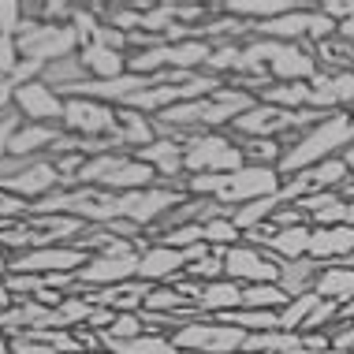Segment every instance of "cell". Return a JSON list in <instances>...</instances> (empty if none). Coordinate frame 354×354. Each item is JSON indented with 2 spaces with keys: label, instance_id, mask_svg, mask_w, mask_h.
<instances>
[{
  "label": "cell",
  "instance_id": "3957f363",
  "mask_svg": "<svg viewBox=\"0 0 354 354\" xmlns=\"http://www.w3.org/2000/svg\"><path fill=\"white\" fill-rule=\"evenodd\" d=\"M160 176L149 165H142L135 153H97V157H86V165L79 171V183L75 187H101L109 194H131V190H146L157 187Z\"/></svg>",
  "mask_w": 354,
  "mask_h": 354
},
{
  "label": "cell",
  "instance_id": "74e56055",
  "mask_svg": "<svg viewBox=\"0 0 354 354\" xmlns=\"http://www.w3.org/2000/svg\"><path fill=\"white\" fill-rule=\"evenodd\" d=\"M336 37H339V41H347V45H354V12L336 26Z\"/></svg>",
  "mask_w": 354,
  "mask_h": 354
},
{
  "label": "cell",
  "instance_id": "ba28073f",
  "mask_svg": "<svg viewBox=\"0 0 354 354\" xmlns=\"http://www.w3.org/2000/svg\"><path fill=\"white\" fill-rule=\"evenodd\" d=\"M224 276L232 283L254 287V283H276L280 280V257L269 254L257 243H235L224 250Z\"/></svg>",
  "mask_w": 354,
  "mask_h": 354
},
{
  "label": "cell",
  "instance_id": "7c38bea8",
  "mask_svg": "<svg viewBox=\"0 0 354 354\" xmlns=\"http://www.w3.org/2000/svg\"><path fill=\"white\" fill-rule=\"evenodd\" d=\"M354 104V71H321L310 82V109L321 116L351 112Z\"/></svg>",
  "mask_w": 354,
  "mask_h": 354
},
{
  "label": "cell",
  "instance_id": "9c48e42d",
  "mask_svg": "<svg viewBox=\"0 0 354 354\" xmlns=\"http://www.w3.org/2000/svg\"><path fill=\"white\" fill-rule=\"evenodd\" d=\"M127 280H138V250L135 254H90V261L75 272L79 295L104 291V287H120Z\"/></svg>",
  "mask_w": 354,
  "mask_h": 354
},
{
  "label": "cell",
  "instance_id": "5b68a950",
  "mask_svg": "<svg viewBox=\"0 0 354 354\" xmlns=\"http://www.w3.org/2000/svg\"><path fill=\"white\" fill-rule=\"evenodd\" d=\"M15 45H19L23 60L41 64V68H49V64L64 60V56H75L82 49V41H79L71 23H41V19H26L23 30L15 37Z\"/></svg>",
  "mask_w": 354,
  "mask_h": 354
},
{
  "label": "cell",
  "instance_id": "277c9868",
  "mask_svg": "<svg viewBox=\"0 0 354 354\" xmlns=\"http://www.w3.org/2000/svg\"><path fill=\"white\" fill-rule=\"evenodd\" d=\"M246 168L243 146L232 131H198L183 146V171L187 176H224V171Z\"/></svg>",
  "mask_w": 354,
  "mask_h": 354
},
{
  "label": "cell",
  "instance_id": "9a60e30c",
  "mask_svg": "<svg viewBox=\"0 0 354 354\" xmlns=\"http://www.w3.org/2000/svg\"><path fill=\"white\" fill-rule=\"evenodd\" d=\"M135 157L157 171L160 183H179V187H183V179H187V171H183V142L157 138V142H149L146 149H138Z\"/></svg>",
  "mask_w": 354,
  "mask_h": 354
},
{
  "label": "cell",
  "instance_id": "4fadbf2b",
  "mask_svg": "<svg viewBox=\"0 0 354 354\" xmlns=\"http://www.w3.org/2000/svg\"><path fill=\"white\" fill-rule=\"evenodd\" d=\"M187 265H190L187 250H171V246H165V243H149V246L138 250V280L153 283V287L176 283L179 276L187 272Z\"/></svg>",
  "mask_w": 354,
  "mask_h": 354
},
{
  "label": "cell",
  "instance_id": "603a6c76",
  "mask_svg": "<svg viewBox=\"0 0 354 354\" xmlns=\"http://www.w3.org/2000/svg\"><path fill=\"white\" fill-rule=\"evenodd\" d=\"M321 265L313 257H302V261H280V280L276 287H283L287 299H299V295L313 291V280H317Z\"/></svg>",
  "mask_w": 354,
  "mask_h": 354
},
{
  "label": "cell",
  "instance_id": "cb8c5ba5",
  "mask_svg": "<svg viewBox=\"0 0 354 354\" xmlns=\"http://www.w3.org/2000/svg\"><path fill=\"white\" fill-rule=\"evenodd\" d=\"M257 101L283 112H306L310 109V82H272L269 90L257 93Z\"/></svg>",
  "mask_w": 354,
  "mask_h": 354
},
{
  "label": "cell",
  "instance_id": "ac0fdd59",
  "mask_svg": "<svg viewBox=\"0 0 354 354\" xmlns=\"http://www.w3.org/2000/svg\"><path fill=\"white\" fill-rule=\"evenodd\" d=\"M79 60H82V68L90 71L93 82H112V79H123V75H127V53L104 49V45H82Z\"/></svg>",
  "mask_w": 354,
  "mask_h": 354
},
{
  "label": "cell",
  "instance_id": "83f0119b",
  "mask_svg": "<svg viewBox=\"0 0 354 354\" xmlns=\"http://www.w3.org/2000/svg\"><path fill=\"white\" fill-rule=\"evenodd\" d=\"M287 302H291V299H287L283 287H276V283H254V287H243V310L280 313Z\"/></svg>",
  "mask_w": 354,
  "mask_h": 354
},
{
  "label": "cell",
  "instance_id": "f1b7e54d",
  "mask_svg": "<svg viewBox=\"0 0 354 354\" xmlns=\"http://www.w3.org/2000/svg\"><path fill=\"white\" fill-rule=\"evenodd\" d=\"M243 146V157L246 165H261V168H276L283 157V146L276 138H239Z\"/></svg>",
  "mask_w": 354,
  "mask_h": 354
},
{
  "label": "cell",
  "instance_id": "ab89813d",
  "mask_svg": "<svg viewBox=\"0 0 354 354\" xmlns=\"http://www.w3.org/2000/svg\"><path fill=\"white\" fill-rule=\"evenodd\" d=\"M351 123H354V104H351Z\"/></svg>",
  "mask_w": 354,
  "mask_h": 354
},
{
  "label": "cell",
  "instance_id": "8d00e7d4",
  "mask_svg": "<svg viewBox=\"0 0 354 354\" xmlns=\"http://www.w3.org/2000/svg\"><path fill=\"white\" fill-rule=\"evenodd\" d=\"M317 8H321V12L328 15L332 23H336V26H339L343 19H347V15L354 12V4H343V0H328V4H317Z\"/></svg>",
  "mask_w": 354,
  "mask_h": 354
},
{
  "label": "cell",
  "instance_id": "52a82bcc",
  "mask_svg": "<svg viewBox=\"0 0 354 354\" xmlns=\"http://www.w3.org/2000/svg\"><path fill=\"white\" fill-rule=\"evenodd\" d=\"M60 127L79 138H116L120 135V112L116 104H104L93 97H68L64 101Z\"/></svg>",
  "mask_w": 354,
  "mask_h": 354
},
{
  "label": "cell",
  "instance_id": "ffe728a7",
  "mask_svg": "<svg viewBox=\"0 0 354 354\" xmlns=\"http://www.w3.org/2000/svg\"><path fill=\"white\" fill-rule=\"evenodd\" d=\"M120 112V149L123 153H138V149H146L149 142H157V120L153 116H142V112L135 109H116Z\"/></svg>",
  "mask_w": 354,
  "mask_h": 354
},
{
  "label": "cell",
  "instance_id": "60d3db41",
  "mask_svg": "<svg viewBox=\"0 0 354 354\" xmlns=\"http://www.w3.org/2000/svg\"><path fill=\"white\" fill-rule=\"evenodd\" d=\"M97 354H109V351H97Z\"/></svg>",
  "mask_w": 354,
  "mask_h": 354
},
{
  "label": "cell",
  "instance_id": "4dcf8cb0",
  "mask_svg": "<svg viewBox=\"0 0 354 354\" xmlns=\"http://www.w3.org/2000/svg\"><path fill=\"white\" fill-rule=\"evenodd\" d=\"M183 276H187V280H194V283H216V280H227V276H224V250H209L205 257L190 261Z\"/></svg>",
  "mask_w": 354,
  "mask_h": 354
},
{
  "label": "cell",
  "instance_id": "7a4b0ae2",
  "mask_svg": "<svg viewBox=\"0 0 354 354\" xmlns=\"http://www.w3.org/2000/svg\"><path fill=\"white\" fill-rule=\"evenodd\" d=\"M354 146V123H351V112H336V116H324L321 123H313L306 135H299L295 146L283 149L280 171L283 179L299 176V171L321 165V160H332V157H343V149Z\"/></svg>",
  "mask_w": 354,
  "mask_h": 354
},
{
  "label": "cell",
  "instance_id": "8fae6325",
  "mask_svg": "<svg viewBox=\"0 0 354 354\" xmlns=\"http://www.w3.org/2000/svg\"><path fill=\"white\" fill-rule=\"evenodd\" d=\"M64 93H56L49 82L34 79V82H23L15 86V116L23 123H60L64 120Z\"/></svg>",
  "mask_w": 354,
  "mask_h": 354
},
{
  "label": "cell",
  "instance_id": "5bb4252c",
  "mask_svg": "<svg viewBox=\"0 0 354 354\" xmlns=\"http://www.w3.org/2000/svg\"><path fill=\"white\" fill-rule=\"evenodd\" d=\"M310 257L317 265H354V227H313L310 235Z\"/></svg>",
  "mask_w": 354,
  "mask_h": 354
},
{
  "label": "cell",
  "instance_id": "d4e9b609",
  "mask_svg": "<svg viewBox=\"0 0 354 354\" xmlns=\"http://www.w3.org/2000/svg\"><path fill=\"white\" fill-rule=\"evenodd\" d=\"M101 351L109 354H187L160 332H146L138 339H101Z\"/></svg>",
  "mask_w": 354,
  "mask_h": 354
},
{
  "label": "cell",
  "instance_id": "4316f807",
  "mask_svg": "<svg viewBox=\"0 0 354 354\" xmlns=\"http://www.w3.org/2000/svg\"><path fill=\"white\" fill-rule=\"evenodd\" d=\"M276 209H280V198H257V202H246V205H239V209H232V224L239 227L243 235H250V232H257L261 224H269V220L276 216Z\"/></svg>",
  "mask_w": 354,
  "mask_h": 354
},
{
  "label": "cell",
  "instance_id": "836d02e7",
  "mask_svg": "<svg viewBox=\"0 0 354 354\" xmlns=\"http://www.w3.org/2000/svg\"><path fill=\"white\" fill-rule=\"evenodd\" d=\"M101 339H138L146 336V321H142V313H116L112 324L104 332H97Z\"/></svg>",
  "mask_w": 354,
  "mask_h": 354
},
{
  "label": "cell",
  "instance_id": "e575fe53",
  "mask_svg": "<svg viewBox=\"0 0 354 354\" xmlns=\"http://www.w3.org/2000/svg\"><path fill=\"white\" fill-rule=\"evenodd\" d=\"M157 243L171 246V250H190V246H202V224H183V227H171L168 235H160Z\"/></svg>",
  "mask_w": 354,
  "mask_h": 354
},
{
  "label": "cell",
  "instance_id": "30bf717a",
  "mask_svg": "<svg viewBox=\"0 0 354 354\" xmlns=\"http://www.w3.org/2000/svg\"><path fill=\"white\" fill-rule=\"evenodd\" d=\"M90 261V254L79 246H34L15 257H8V272H30V276H64L79 272Z\"/></svg>",
  "mask_w": 354,
  "mask_h": 354
},
{
  "label": "cell",
  "instance_id": "d6986e66",
  "mask_svg": "<svg viewBox=\"0 0 354 354\" xmlns=\"http://www.w3.org/2000/svg\"><path fill=\"white\" fill-rule=\"evenodd\" d=\"M313 295L324 302L347 306L354 299V265H321L317 280H313Z\"/></svg>",
  "mask_w": 354,
  "mask_h": 354
},
{
  "label": "cell",
  "instance_id": "f546056e",
  "mask_svg": "<svg viewBox=\"0 0 354 354\" xmlns=\"http://www.w3.org/2000/svg\"><path fill=\"white\" fill-rule=\"evenodd\" d=\"M202 243L213 246V250H227V246L243 243V232L232 224V216H213L202 224Z\"/></svg>",
  "mask_w": 354,
  "mask_h": 354
},
{
  "label": "cell",
  "instance_id": "f35d334b",
  "mask_svg": "<svg viewBox=\"0 0 354 354\" xmlns=\"http://www.w3.org/2000/svg\"><path fill=\"white\" fill-rule=\"evenodd\" d=\"M343 198H351V202H354V179H351L347 187H343Z\"/></svg>",
  "mask_w": 354,
  "mask_h": 354
},
{
  "label": "cell",
  "instance_id": "d6a6232c",
  "mask_svg": "<svg viewBox=\"0 0 354 354\" xmlns=\"http://www.w3.org/2000/svg\"><path fill=\"white\" fill-rule=\"evenodd\" d=\"M321 299L317 295H299V299H291L280 310V324H283V332H302V324L310 321V313H313V306H317Z\"/></svg>",
  "mask_w": 354,
  "mask_h": 354
},
{
  "label": "cell",
  "instance_id": "8992f818",
  "mask_svg": "<svg viewBox=\"0 0 354 354\" xmlns=\"http://www.w3.org/2000/svg\"><path fill=\"white\" fill-rule=\"evenodd\" d=\"M168 339L187 354H243L250 332L232 328V324H220L213 317H198V321L183 324L179 332H171Z\"/></svg>",
  "mask_w": 354,
  "mask_h": 354
},
{
  "label": "cell",
  "instance_id": "d590c367",
  "mask_svg": "<svg viewBox=\"0 0 354 354\" xmlns=\"http://www.w3.org/2000/svg\"><path fill=\"white\" fill-rule=\"evenodd\" d=\"M23 23H26L23 4H15V0H0V37H19Z\"/></svg>",
  "mask_w": 354,
  "mask_h": 354
},
{
  "label": "cell",
  "instance_id": "e0dca14e",
  "mask_svg": "<svg viewBox=\"0 0 354 354\" xmlns=\"http://www.w3.org/2000/svg\"><path fill=\"white\" fill-rule=\"evenodd\" d=\"M194 310L202 317H216V313H227V310H243V283H232V280H216V283H198L194 291Z\"/></svg>",
  "mask_w": 354,
  "mask_h": 354
},
{
  "label": "cell",
  "instance_id": "7402d4cb",
  "mask_svg": "<svg viewBox=\"0 0 354 354\" xmlns=\"http://www.w3.org/2000/svg\"><path fill=\"white\" fill-rule=\"evenodd\" d=\"M310 235H313L310 224H302V227H276V235L265 243V250L276 254L280 261H302V257H310Z\"/></svg>",
  "mask_w": 354,
  "mask_h": 354
},
{
  "label": "cell",
  "instance_id": "44dd1931",
  "mask_svg": "<svg viewBox=\"0 0 354 354\" xmlns=\"http://www.w3.org/2000/svg\"><path fill=\"white\" fill-rule=\"evenodd\" d=\"M168 53V71H202L209 68V56H213V45L202 41V37H187V41H171L165 45Z\"/></svg>",
  "mask_w": 354,
  "mask_h": 354
},
{
  "label": "cell",
  "instance_id": "1f68e13d",
  "mask_svg": "<svg viewBox=\"0 0 354 354\" xmlns=\"http://www.w3.org/2000/svg\"><path fill=\"white\" fill-rule=\"evenodd\" d=\"M183 310H194V306L176 287H153L146 306H142V313H183Z\"/></svg>",
  "mask_w": 354,
  "mask_h": 354
},
{
  "label": "cell",
  "instance_id": "6da1fadb",
  "mask_svg": "<svg viewBox=\"0 0 354 354\" xmlns=\"http://www.w3.org/2000/svg\"><path fill=\"white\" fill-rule=\"evenodd\" d=\"M283 187V176L276 168H261V165H246L239 171H224V176H187L183 190L190 198H209V202L224 205V209H239L257 198H272Z\"/></svg>",
  "mask_w": 354,
  "mask_h": 354
},
{
  "label": "cell",
  "instance_id": "2e32d148",
  "mask_svg": "<svg viewBox=\"0 0 354 354\" xmlns=\"http://www.w3.org/2000/svg\"><path fill=\"white\" fill-rule=\"evenodd\" d=\"M153 291V283H142V280H127L120 287H104V291H90L86 299L93 306H101V310H112V313H142V306H146Z\"/></svg>",
  "mask_w": 354,
  "mask_h": 354
},
{
  "label": "cell",
  "instance_id": "484cf974",
  "mask_svg": "<svg viewBox=\"0 0 354 354\" xmlns=\"http://www.w3.org/2000/svg\"><path fill=\"white\" fill-rule=\"evenodd\" d=\"M41 82H49L56 93H64V97H68V90H75V86H82V82H90V71L82 68L79 53H75V56H64V60L49 64V68L41 71Z\"/></svg>",
  "mask_w": 354,
  "mask_h": 354
}]
</instances>
